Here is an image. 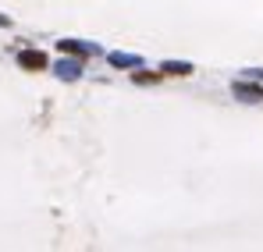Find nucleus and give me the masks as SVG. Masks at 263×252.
Returning <instances> with one entry per match:
<instances>
[{
    "label": "nucleus",
    "instance_id": "obj_2",
    "mask_svg": "<svg viewBox=\"0 0 263 252\" xmlns=\"http://www.w3.org/2000/svg\"><path fill=\"white\" fill-rule=\"evenodd\" d=\"M57 50H61V53H75V57H92V53H100L96 43H82V40H61Z\"/></svg>",
    "mask_w": 263,
    "mask_h": 252
},
{
    "label": "nucleus",
    "instance_id": "obj_8",
    "mask_svg": "<svg viewBox=\"0 0 263 252\" xmlns=\"http://www.w3.org/2000/svg\"><path fill=\"white\" fill-rule=\"evenodd\" d=\"M0 25H11V22H7V18H4V14H0Z\"/></svg>",
    "mask_w": 263,
    "mask_h": 252
},
{
    "label": "nucleus",
    "instance_id": "obj_5",
    "mask_svg": "<svg viewBox=\"0 0 263 252\" xmlns=\"http://www.w3.org/2000/svg\"><path fill=\"white\" fill-rule=\"evenodd\" d=\"M107 61L114 64V68H142V57H135V53H107Z\"/></svg>",
    "mask_w": 263,
    "mask_h": 252
},
{
    "label": "nucleus",
    "instance_id": "obj_4",
    "mask_svg": "<svg viewBox=\"0 0 263 252\" xmlns=\"http://www.w3.org/2000/svg\"><path fill=\"white\" fill-rule=\"evenodd\" d=\"M18 68H25V71H43L46 57L40 50H22V53H18Z\"/></svg>",
    "mask_w": 263,
    "mask_h": 252
},
{
    "label": "nucleus",
    "instance_id": "obj_6",
    "mask_svg": "<svg viewBox=\"0 0 263 252\" xmlns=\"http://www.w3.org/2000/svg\"><path fill=\"white\" fill-rule=\"evenodd\" d=\"M160 71H164V75H192L196 68H192L189 61H164V64H160Z\"/></svg>",
    "mask_w": 263,
    "mask_h": 252
},
{
    "label": "nucleus",
    "instance_id": "obj_3",
    "mask_svg": "<svg viewBox=\"0 0 263 252\" xmlns=\"http://www.w3.org/2000/svg\"><path fill=\"white\" fill-rule=\"evenodd\" d=\"M231 92H235V100H242V103H263V85L235 82V85H231Z\"/></svg>",
    "mask_w": 263,
    "mask_h": 252
},
{
    "label": "nucleus",
    "instance_id": "obj_1",
    "mask_svg": "<svg viewBox=\"0 0 263 252\" xmlns=\"http://www.w3.org/2000/svg\"><path fill=\"white\" fill-rule=\"evenodd\" d=\"M53 71H57V79H64V82H79V79H82V57L68 53V57H61V61L53 64Z\"/></svg>",
    "mask_w": 263,
    "mask_h": 252
},
{
    "label": "nucleus",
    "instance_id": "obj_7",
    "mask_svg": "<svg viewBox=\"0 0 263 252\" xmlns=\"http://www.w3.org/2000/svg\"><path fill=\"white\" fill-rule=\"evenodd\" d=\"M160 75H164V71H149V75H146V71H135V82H139V85H142V82H157Z\"/></svg>",
    "mask_w": 263,
    "mask_h": 252
}]
</instances>
